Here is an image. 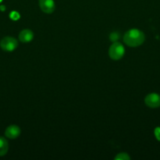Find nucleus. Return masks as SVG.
Wrapping results in <instances>:
<instances>
[{"instance_id":"nucleus-12","label":"nucleus","mask_w":160,"mask_h":160,"mask_svg":"<svg viewBox=\"0 0 160 160\" xmlns=\"http://www.w3.org/2000/svg\"><path fill=\"white\" fill-rule=\"evenodd\" d=\"M155 135L157 140L160 141V128H156L155 129Z\"/></svg>"},{"instance_id":"nucleus-13","label":"nucleus","mask_w":160,"mask_h":160,"mask_svg":"<svg viewBox=\"0 0 160 160\" xmlns=\"http://www.w3.org/2000/svg\"><path fill=\"white\" fill-rule=\"evenodd\" d=\"M0 10L3 11V12L6 10V6H3V5H1V6H0Z\"/></svg>"},{"instance_id":"nucleus-14","label":"nucleus","mask_w":160,"mask_h":160,"mask_svg":"<svg viewBox=\"0 0 160 160\" xmlns=\"http://www.w3.org/2000/svg\"><path fill=\"white\" fill-rule=\"evenodd\" d=\"M3 2V0H0V2Z\"/></svg>"},{"instance_id":"nucleus-8","label":"nucleus","mask_w":160,"mask_h":160,"mask_svg":"<svg viewBox=\"0 0 160 160\" xmlns=\"http://www.w3.org/2000/svg\"><path fill=\"white\" fill-rule=\"evenodd\" d=\"M9 150V143L5 138L0 137V156H3Z\"/></svg>"},{"instance_id":"nucleus-7","label":"nucleus","mask_w":160,"mask_h":160,"mask_svg":"<svg viewBox=\"0 0 160 160\" xmlns=\"http://www.w3.org/2000/svg\"><path fill=\"white\" fill-rule=\"evenodd\" d=\"M34 38V33L30 29H24L19 34V40L23 43L31 42Z\"/></svg>"},{"instance_id":"nucleus-3","label":"nucleus","mask_w":160,"mask_h":160,"mask_svg":"<svg viewBox=\"0 0 160 160\" xmlns=\"http://www.w3.org/2000/svg\"><path fill=\"white\" fill-rule=\"evenodd\" d=\"M18 46V42L16 38L13 37H7L3 38L0 42V47L3 50L6 52H12L15 50Z\"/></svg>"},{"instance_id":"nucleus-10","label":"nucleus","mask_w":160,"mask_h":160,"mask_svg":"<svg viewBox=\"0 0 160 160\" xmlns=\"http://www.w3.org/2000/svg\"><path fill=\"white\" fill-rule=\"evenodd\" d=\"M9 17H10V19H12L13 20H17L20 18V14H19V12H16V11H13V12H11L10 14H9Z\"/></svg>"},{"instance_id":"nucleus-4","label":"nucleus","mask_w":160,"mask_h":160,"mask_svg":"<svg viewBox=\"0 0 160 160\" xmlns=\"http://www.w3.org/2000/svg\"><path fill=\"white\" fill-rule=\"evenodd\" d=\"M146 106L149 108L155 109L160 107V95L157 93H150L144 98Z\"/></svg>"},{"instance_id":"nucleus-11","label":"nucleus","mask_w":160,"mask_h":160,"mask_svg":"<svg viewBox=\"0 0 160 160\" xmlns=\"http://www.w3.org/2000/svg\"><path fill=\"white\" fill-rule=\"evenodd\" d=\"M119 34H118L117 33L113 32V33H111V34H110L109 38H110V40L112 41V42H117V40L119 39Z\"/></svg>"},{"instance_id":"nucleus-6","label":"nucleus","mask_w":160,"mask_h":160,"mask_svg":"<svg viewBox=\"0 0 160 160\" xmlns=\"http://www.w3.org/2000/svg\"><path fill=\"white\" fill-rule=\"evenodd\" d=\"M20 128L17 125H10L5 131V136L9 139H15L20 134Z\"/></svg>"},{"instance_id":"nucleus-5","label":"nucleus","mask_w":160,"mask_h":160,"mask_svg":"<svg viewBox=\"0 0 160 160\" xmlns=\"http://www.w3.org/2000/svg\"><path fill=\"white\" fill-rule=\"evenodd\" d=\"M39 7L45 13H52L55 10V2L53 0H39Z\"/></svg>"},{"instance_id":"nucleus-1","label":"nucleus","mask_w":160,"mask_h":160,"mask_svg":"<svg viewBox=\"0 0 160 160\" xmlns=\"http://www.w3.org/2000/svg\"><path fill=\"white\" fill-rule=\"evenodd\" d=\"M124 43L130 47H138L145 41V35L139 29L133 28L125 33L123 36Z\"/></svg>"},{"instance_id":"nucleus-2","label":"nucleus","mask_w":160,"mask_h":160,"mask_svg":"<svg viewBox=\"0 0 160 160\" xmlns=\"http://www.w3.org/2000/svg\"><path fill=\"white\" fill-rule=\"evenodd\" d=\"M124 54H125V48L122 43L119 42H114L110 45L108 55L112 60H119L123 57Z\"/></svg>"},{"instance_id":"nucleus-9","label":"nucleus","mask_w":160,"mask_h":160,"mask_svg":"<svg viewBox=\"0 0 160 160\" xmlns=\"http://www.w3.org/2000/svg\"><path fill=\"white\" fill-rule=\"evenodd\" d=\"M115 160H130V156L125 152H120V153H119V154L116 155V156L115 157Z\"/></svg>"}]
</instances>
